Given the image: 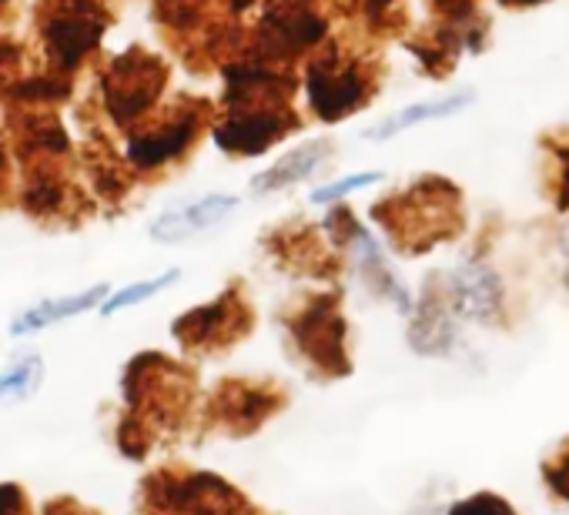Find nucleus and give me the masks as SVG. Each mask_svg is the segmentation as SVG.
<instances>
[{
  "mask_svg": "<svg viewBox=\"0 0 569 515\" xmlns=\"http://www.w3.org/2000/svg\"><path fill=\"white\" fill-rule=\"evenodd\" d=\"M121 402L114 412L111 442L124 462L144 465L161 448L198 438L201 382L191 362L144 349L124 362L118 382Z\"/></svg>",
  "mask_w": 569,
  "mask_h": 515,
  "instance_id": "obj_1",
  "label": "nucleus"
},
{
  "mask_svg": "<svg viewBox=\"0 0 569 515\" xmlns=\"http://www.w3.org/2000/svg\"><path fill=\"white\" fill-rule=\"evenodd\" d=\"M281 342L289 359L319 385L342 382L356 372L352 359V329L342 309V289L326 285L306 292L278 315Z\"/></svg>",
  "mask_w": 569,
  "mask_h": 515,
  "instance_id": "obj_2",
  "label": "nucleus"
},
{
  "mask_svg": "<svg viewBox=\"0 0 569 515\" xmlns=\"http://www.w3.org/2000/svg\"><path fill=\"white\" fill-rule=\"evenodd\" d=\"M372 221L386 231L389 244L399 254H426L452 238H459L466 224L462 194L446 178L426 174L412 181L406 191L379 201L372 208Z\"/></svg>",
  "mask_w": 569,
  "mask_h": 515,
  "instance_id": "obj_3",
  "label": "nucleus"
},
{
  "mask_svg": "<svg viewBox=\"0 0 569 515\" xmlns=\"http://www.w3.org/2000/svg\"><path fill=\"white\" fill-rule=\"evenodd\" d=\"M254 498L231 478L164 458L138 478L134 515H248Z\"/></svg>",
  "mask_w": 569,
  "mask_h": 515,
  "instance_id": "obj_4",
  "label": "nucleus"
},
{
  "mask_svg": "<svg viewBox=\"0 0 569 515\" xmlns=\"http://www.w3.org/2000/svg\"><path fill=\"white\" fill-rule=\"evenodd\" d=\"M289 405L292 388L274 375H221L208 392H201L198 438L248 442L289 412Z\"/></svg>",
  "mask_w": 569,
  "mask_h": 515,
  "instance_id": "obj_5",
  "label": "nucleus"
},
{
  "mask_svg": "<svg viewBox=\"0 0 569 515\" xmlns=\"http://www.w3.org/2000/svg\"><path fill=\"white\" fill-rule=\"evenodd\" d=\"M254 325H258V315H254L248 292L238 282H231L204 305L181 312L171 322V339L181 359L194 365V362L221 359L234 345L248 342L254 335Z\"/></svg>",
  "mask_w": 569,
  "mask_h": 515,
  "instance_id": "obj_6",
  "label": "nucleus"
},
{
  "mask_svg": "<svg viewBox=\"0 0 569 515\" xmlns=\"http://www.w3.org/2000/svg\"><path fill=\"white\" fill-rule=\"evenodd\" d=\"M108 11L101 0H41L38 31L54 74H74L84 58L101 44Z\"/></svg>",
  "mask_w": 569,
  "mask_h": 515,
  "instance_id": "obj_7",
  "label": "nucleus"
},
{
  "mask_svg": "<svg viewBox=\"0 0 569 515\" xmlns=\"http://www.w3.org/2000/svg\"><path fill=\"white\" fill-rule=\"evenodd\" d=\"M211 114V104L204 101H181L168 108L158 121L134 124L128 138V164L134 174H158L178 164L198 141L204 121Z\"/></svg>",
  "mask_w": 569,
  "mask_h": 515,
  "instance_id": "obj_8",
  "label": "nucleus"
},
{
  "mask_svg": "<svg viewBox=\"0 0 569 515\" xmlns=\"http://www.w3.org/2000/svg\"><path fill=\"white\" fill-rule=\"evenodd\" d=\"M261 248L268 262H274L281 272H289L306 282H322V285H339L346 272V258L329 244L322 228L292 218L268 228L261 234Z\"/></svg>",
  "mask_w": 569,
  "mask_h": 515,
  "instance_id": "obj_9",
  "label": "nucleus"
},
{
  "mask_svg": "<svg viewBox=\"0 0 569 515\" xmlns=\"http://www.w3.org/2000/svg\"><path fill=\"white\" fill-rule=\"evenodd\" d=\"M306 94L319 121H342L369 104L372 78L356 58L342 51H322L309 64Z\"/></svg>",
  "mask_w": 569,
  "mask_h": 515,
  "instance_id": "obj_10",
  "label": "nucleus"
},
{
  "mask_svg": "<svg viewBox=\"0 0 569 515\" xmlns=\"http://www.w3.org/2000/svg\"><path fill=\"white\" fill-rule=\"evenodd\" d=\"M164 81H168V71L154 54L138 51V48L121 54L104 78V104H108V114L118 121V128L141 124L148 111L158 104Z\"/></svg>",
  "mask_w": 569,
  "mask_h": 515,
  "instance_id": "obj_11",
  "label": "nucleus"
},
{
  "mask_svg": "<svg viewBox=\"0 0 569 515\" xmlns=\"http://www.w3.org/2000/svg\"><path fill=\"white\" fill-rule=\"evenodd\" d=\"M459 339V315L449 299L446 275H432L409 312V349L422 359H446Z\"/></svg>",
  "mask_w": 569,
  "mask_h": 515,
  "instance_id": "obj_12",
  "label": "nucleus"
},
{
  "mask_svg": "<svg viewBox=\"0 0 569 515\" xmlns=\"http://www.w3.org/2000/svg\"><path fill=\"white\" fill-rule=\"evenodd\" d=\"M446 285H449V299H452L459 322L462 319L479 322V325L502 322V315H506L502 282L486 262H479V258H466L456 272L446 275Z\"/></svg>",
  "mask_w": 569,
  "mask_h": 515,
  "instance_id": "obj_13",
  "label": "nucleus"
},
{
  "mask_svg": "<svg viewBox=\"0 0 569 515\" xmlns=\"http://www.w3.org/2000/svg\"><path fill=\"white\" fill-rule=\"evenodd\" d=\"M238 208V198L234 194H201V198H191V201H178L171 208H164L151 224H148V234L151 241L158 244H184L211 228H218L224 218H231Z\"/></svg>",
  "mask_w": 569,
  "mask_h": 515,
  "instance_id": "obj_14",
  "label": "nucleus"
},
{
  "mask_svg": "<svg viewBox=\"0 0 569 515\" xmlns=\"http://www.w3.org/2000/svg\"><path fill=\"white\" fill-rule=\"evenodd\" d=\"M342 254L352 258V265H356L359 279L366 282V289H369L376 299L396 305L402 315L412 312V299H409L406 285L392 275V269H389V262H386V254H382L379 241H376L366 228H359V231L352 234V241L342 248Z\"/></svg>",
  "mask_w": 569,
  "mask_h": 515,
  "instance_id": "obj_15",
  "label": "nucleus"
},
{
  "mask_svg": "<svg viewBox=\"0 0 569 515\" xmlns=\"http://www.w3.org/2000/svg\"><path fill=\"white\" fill-rule=\"evenodd\" d=\"M336 158L332 141H306L292 151H284L274 164H268L261 174L251 178V191L254 194H278V191H289L309 178H316L319 171L329 168V161Z\"/></svg>",
  "mask_w": 569,
  "mask_h": 515,
  "instance_id": "obj_16",
  "label": "nucleus"
},
{
  "mask_svg": "<svg viewBox=\"0 0 569 515\" xmlns=\"http://www.w3.org/2000/svg\"><path fill=\"white\" fill-rule=\"evenodd\" d=\"M111 285H91L84 292H74V295H61V299H44L38 305H28L14 315L11 322V339H31L44 329H54V325H64L71 319H81L88 312H98L101 302L108 299Z\"/></svg>",
  "mask_w": 569,
  "mask_h": 515,
  "instance_id": "obj_17",
  "label": "nucleus"
},
{
  "mask_svg": "<svg viewBox=\"0 0 569 515\" xmlns=\"http://www.w3.org/2000/svg\"><path fill=\"white\" fill-rule=\"evenodd\" d=\"M469 104H472V94H469V91L452 94V98L422 101V104H412V108H406V111L392 114L389 121H382L379 128H372L366 138H372V141H389V138H396V134H402V131H409V128H416V124H426V121H436V118L459 114V111H462V108H469Z\"/></svg>",
  "mask_w": 569,
  "mask_h": 515,
  "instance_id": "obj_18",
  "label": "nucleus"
},
{
  "mask_svg": "<svg viewBox=\"0 0 569 515\" xmlns=\"http://www.w3.org/2000/svg\"><path fill=\"white\" fill-rule=\"evenodd\" d=\"M44 372L41 352H21L8 365H0V405H21L34 398L44 385Z\"/></svg>",
  "mask_w": 569,
  "mask_h": 515,
  "instance_id": "obj_19",
  "label": "nucleus"
},
{
  "mask_svg": "<svg viewBox=\"0 0 569 515\" xmlns=\"http://www.w3.org/2000/svg\"><path fill=\"white\" fill-rule=\"evenodd\" d=\"M178 279H181V272H178V269H168V272H161V275H154V279H141V282L121 285L118 292H108V299L101 302L98 312H101L104 319H111V315H118V312H128V309H134V305H144V302H151L154 295L168 292Z\"/></svg>",
  "mask_w": 569,
  "mask_h": 515,
  "instance_id": "obj_20",
  "label": "nucleus"
},
{
  "mask_svg": "<svg viewBox=\"0 0 569 515\" xmlns=\"http://www.w3.org/2000/svg\"><path fill=\"white\" fill-rule=\"evenodd\" d=\"M539 478H542L546 495L569 508V435L559 438L549 448V455L539 462Z\"/></svg>",
  "mask_w": 569,
  "mask_h": 515,
  "instance_id": "obj_21",
  "label": "nucleus"
},
{
  "mask_svg": "<svg viewBox=\"0 0 569 515\" xmlns=\"http://www.w3.org/2000/svg\"><path fill=\"white\" fill-rule=\"evenodd\" d=\"M446 515H519L516 505L499 495V492H472V495H462L449 505Z\"/></svg>",
  "mask_w": 569,
  "mask_h": 515,
  "instance_id": "obj_22",
  "label": "nucleus"
},
{
  "mask_svg": "<svg viewBox=\"0 0 569 515\" xmlns=\"http://www.w3.org/2000/svg\"><path fill=\"white\" fill-rule=\"evenodd\" d=\"M379 178H382L379 171H362V174H349L342 181H329V184H322V188L312 191V204H339L346 194H356V191L376 184Z\"/></svg>",
  "mask_w": 569,
  "mask_h": 515,
  "instance_id": "obj_23",
  "label": "nucleus"
},
{
  "mask_svg": "<svg viewBox=\"0 0 569 515\" xmlns=\"http://www.w3.org/2000/svg\"><path fill=\"white\" fill-rule=\"evenodd\" d=\"M0 515H41L31 492L14 482V478H4L0 482Z\"/></svg>",
  "mask_w": 569,
  "mask_h": 515,
  "instance_id": "obj_24",
  "label": "nucleus"
},
{
  "mask_svg": "<svg viewBox=\"0 0 569 515\" xmlns=\"http://www.w3.org/2000/svg\"><path fill=\"white\" fill-rule=\"evenodd\" d=\"M38 512H41V515H104L101 508L88 505V502L78 498V495H51Z\"/></svg>",
  "mask_w": 569,
  "mask_h": 515,
  "instance_id": "obj_25",
  "label": "nucleus"
},
{
  "mask_svg": "<svg viewBox=\"0 0 569 515\" xmlns=\"http://www.w3.org/2000/svg\"><path fill=\"white\" fill-rule=\"evenodd\" d=\"M432 4L442 11V14H449V18H456V14H466L469 11V4L472 0H432Z\"/></svg>",
  "mask_w": 569,
  "mask_h": 515,
  "instance_id": "obj_26",
  "label": "nucleus"
},
{
  "mask_svg": "<svg viewBox=\"0 0 569 515\" xmlns=\"http://www.w3.org/2000/svg\"><path fill=\"white\" fill-rule=\"evenodd\" d=\"M8 148H4V141H0V198L8 194Z\"/></svg>",
  "mask_w": 569,
  "mask_h": 515,
  "instance_id": "obj_27",
  "label": "nucleus"
},
{
  "mask_svg": "<svg viewBox=\"0 0 569 515\" xmlns=\"http://www.w3.org/2000/svg\"><path fill=\"white\" fill-rule=\"evenodd\" d=\"M562 262H566V289H569V221L562 224Z\"/></svg>",
  "mask_w": 569,
  "mask_h": 515,
  "instance_id": "obj_28",
  "label": "nucleus"
},
{
  "mask_svg": "<svg viewBox=\"0 0 569 515\" xmlns=\"http://www.w3.org/2000/svg\"><path fill=\"white\" fill-rule=\"evenodd\" d=\"M248 515H278V512H271V508H264V505H258V502H254V505L248 508Z\"/></svg>",
  "mask_w": 569,
  "mask_h": 515,
  "instance_id": "obj_29",
  "label": "nucleus"
},
{
  "mask_svg": "<svg viewBox=\"0 0 569 515\" xmlns=\"http://www.w3.org/2000/svg\"><path fill=\"white\" fill-rule=\"evenodd\" d=\"M506 4H539V0H506Z\"/></svg>",
  "mask_w": 569,
  "mask_h": 515,
  "instance_id": "obj_30",
  "label": "nucleus"
},
{
  "mask_svg": "<svg viewBox=\"0 0 569 515\" xmlns=\"http://www.w3.org/2000/svg\"><path fill=\"white\" fill-rule=\"evenodd\" d=\"M0 4H8V0H0Z\"/></svg>",
  "mask_w": 569,
  "mask_h": 515,
  "instance_id": "obj_31",
  "label": "nucleus"
}]
</instances>
